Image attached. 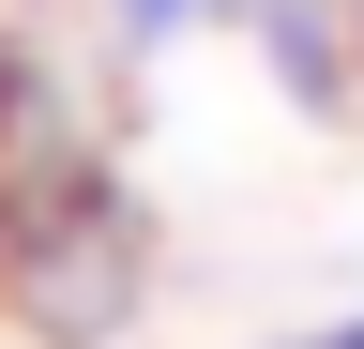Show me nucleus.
<instances>
[{"label":"nucleus","instance_id":"nucleus-2","mask_svg":"<svg viewBox=\"0 0 364 349\" xmlns=\"http://www.w3.org/2000/svg\"><path fill=\"white\" fill-rule=\"evenodd\" d=\"M107 16H122V46H182L198 16H243V0H107Z\"/></svg>","mask_w":364,"mask_h":349},{"label":"nucleus","instance_id":"nucleus-1","mask_svg":"<svg viewBox=\"0 0 364 349\" xmlns=\"http://www.w3.org/2000/svg\"><path fill=\"white\" fill-rule=\"evenodd\" d=\"M243 31H258V61L289 76V107H349V16L334 0H243Z\"/></svg>","mask_w":364,"mask_h":349},{"label":"nucleus","instance_id":"nucleus-3","mask_svg":"<svg viewBox=\"0 0 364 349\" xmlns=\"http://www.w3.org/2000/svg\"><path fill=\"white\" fill-rule=\"evenodd\" d=\"M289 349H364V319H318V334H289Z\"/></svg>","mask_w":364,"mask_h":349}]
</instances>
